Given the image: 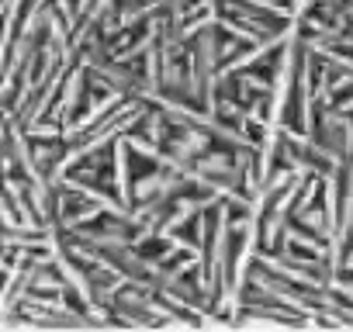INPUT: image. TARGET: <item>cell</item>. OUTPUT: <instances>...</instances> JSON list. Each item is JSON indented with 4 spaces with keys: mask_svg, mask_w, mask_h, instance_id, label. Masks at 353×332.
<instances>
[{
    "mask_svg": "<svg viewBox=\"0 0 353 332\" xmlns=\"http://www.w3.org/2000/svg\"><path fill=\"white\" fill-rule=\"evenodd\" d=\"M284 101L298 159L315 191H353V0H291Z\"/></svg>",
    "mask_w": 353,
    "mask_h": 332,
    "instance_id": "cell-1",
    "label": "cell"
}]
</instances>
